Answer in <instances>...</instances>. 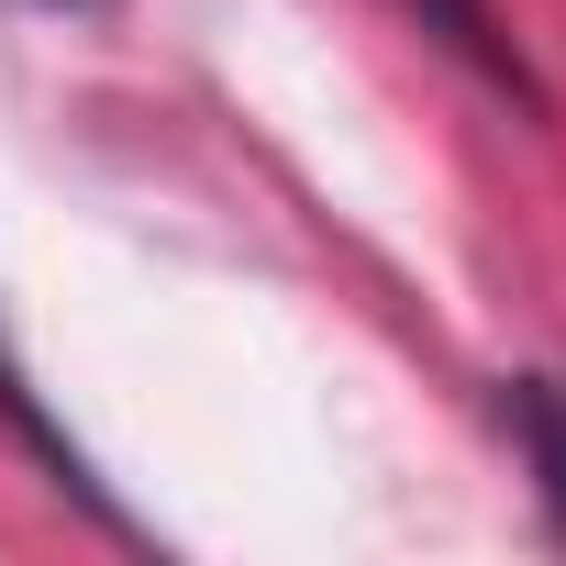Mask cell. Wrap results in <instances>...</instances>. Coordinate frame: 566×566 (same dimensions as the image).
Wrapping results in <instances>:
<instances>
[{
    "instance_id": "obj_1",
    "label": "cell",
    "mask_w": 566,
    "mask_h": 566,
    "mask_svg": "<svg viewBox=\"0 0 566 566\" xmlns=\"http://www.w3.org/2000/svg\"><path fill=\"white\" fill-rule=\"evenodd\" d=\"M511 422H522V455H533V478H544V500L566 522V378H522L511 389Z\"/></svg>"
},
{
    "instance_id": "obj_2",
    "label": "cell",
    "mask_w": 566,
    "mask_h": 566,
    "mask_svg": "<svg viewBox=\"0 0 566 566\" xmlns=\"http://www.w3.org/2000/svg\"><path fill=\"white\" fill-rule=\"evenodd\" d=\"M411 12H422V34H444V45H455L478 78L533 90V78H522V56H511V45H500V23H489V0H411Z\"/></svg>"
}]
</instances>
